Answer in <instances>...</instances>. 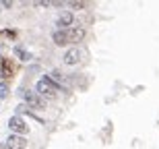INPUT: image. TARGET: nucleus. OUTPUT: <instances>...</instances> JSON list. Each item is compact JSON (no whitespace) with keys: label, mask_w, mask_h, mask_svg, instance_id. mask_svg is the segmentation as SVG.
<instances>
[{"label":"nucleus","mask_w":159,"mask_h":149,"mask_svg":"<svg viewBox=\"0 0 159 149\" xmlns=\"http://www.w3.org/2000/svg\"><path fill=\"white\" fill-rule=\"evenodd\" d=\"M8 95V85L6 83H0V100H4Z\"/></svg>","instance_id":"obj_11"},{"label":"nucleus","mask_w":159,"mask_h":149,"mask_svg":"<svg viewBox=\"0 0 159 149\" xmlns=\"http://www.w3.org/2000/svg\"><path fill=\"white\" fill-rule=\"evenodd\" d=\"M2 75H4V72H2V68H0V79H2Z\"/></svg>","instance_id":"obj_15"},{"label":"nucleus","mask_w":159,"mask_h":149,"mask_svg":"<svg viewBox=\"0 0 159 149\" xmlns=\"http://www.w3.org/2000/svg\"><path fill=\"white\" fill-rule=\"evenodd\" d=\"M8 128H11L12 135H21V137H25L29 133V124L23 120V116H17V114L8 118Z\"/></svg>","instance_id":"obj_2"},{"label":"nucleus","mask_w":159,"mask_h":149,"mask_svg":"<svg viewBox=\"0 0 159 149\" xmlns=\"http://www.w3.org/2000/svg\"><path fill=\"white\" fill-rule=\"evenodd\" d=\"M68 4H70L72 8H85L87 2H83V0H75V2H68Z\"/></svg>","instance_id":"obj_12"},{"label":"nucleus","mask_w":159,"mask_h":149,"mask_svg":"<svg viewBox=\"0 0 159 149\" xmlns=\"http://www.w3.org/2000/svg\"><path fill=\"white\" fill-rule=\"evenodd\" d=\"M23 100H25V104H27L29 108H33V110H43L46 104H48V101L37 93V91H31V89L23 93Z\"/></svg>","instance_id":"obj_3"},{"label":"nucleus","mask_w":159,"mask_h":149,"mask_svg":"<svg viewBox=\"0 0 159 149\" xmlns=\"http://www.w3.org/2000/svg\"><path fill=\"white\" fill-rule=\"evenodd\" d=\"M11 6H12L11 0H4V2H2V8H11Z\"/></svg>","instance_id":"obj_13"},{"label":"nucleus","mask_w":159,"mask_h":149,"mask_svg":"<svg viewBox=\"0 0 159 149\" xmlns=\"http://www.w3.org/2000/svg\"><path fill=\"white\" fill-rule=\"evenodd\" d=\"M64 64H68V66H75V64H79V60H81V50L79 48H70V50H66V54H64Z\"/></svg>","instance_id":"obj_7"},{"label":"nucleus","mask_w":159,"mask_h":149,"mask_svg":"<svg viewBox=\"0 0 159 149\" xmlns=\"http://www.w3.org/2000/svg\"><path fill=\"white\" fill-rule=\"evenodd\" d=\"M4 143L8 145L11 149H27V139L21 137V135H12V133H11V135L6 137Z\"/></svg>","instance_id":"obj_5"},{"label":"nucleus","mask_w":159,"mask_h":149,"mask_svg":"<svg viewBox=\"0 0 159 149\" xmlns=\"http://www.w3.org/2000/svg\"><path fill=\"white\" fill-rule=\"evenodd\" d=\"M0 149H11V147H8L6 143H0Z\"/></svg>","instance_id":"obj_14"},{"label":"nucleus","mask_w":159,"mask_h":149,"mask_svg":"<svg viewBox=\"0 0 159 149\" xmlns=\"http://www.w3.org/2000/svg\"><path fill=\"white\" fill-rule=\"evenodd\" d=\"M35 91H37V93H39V95L43 97L46 101H56L62 89H60V87L54 83L50 77H41L39 81L35 83Z\"/></svg>","instance_id":"obj_1"},{"label":"nucleus","mask_w":159,"mask_h":149,"mask_svg":"<svg viewBox=\"0 0 159 149\" xmlns=\"http://www.w3.org/2000/svg\"><path fill=\"white\" fill-rule=\"evenodd\" d=\"M12 52H15V56H17L19 60H23V62H27V60H31V54L27 52V50L23 48V46H15V48H12Z\"/></svg>","instance_id":"obj_9"},{"label":"nucleus","mask_w":159,"mask_h":149,"mask_svg":"<svg viewBox=\"0 0 159 149\" xmlns=\"http://www.w3.org/2000/svg\"><path fill=\"white\" fill-rule=\"evenodd\" d=\"M15 110H17V116H21V114H29L31 110H33V108H29V106H27V104L23 101V104H19V106L15 108Z\"/></svg>","instance_id":"obj_10"},{"label":"nucleus","mask_w":159,"mask_h":149,"mask_svg":"<svg viewBox=\"0 0 159 149\" xmlns=\"http://www.w3.org/2000/svg\"><path fill=\"white\" fill-rule=\"evenodd\" d=\"M72 23H75V15H72L70 11H64L56 19V27H58V29H70Z\"/></svg>","instance_id":"obj_4"},{"label":"nucleus","mask_w":159,"mask_h":149,"mask_svg":"<svg viewBox=\"0 0 159 149\" xmlns=\"http://www.w3.org/2000/svg\"><path fill=\"white\" fill-rule=\"evenodd\" d=\"M52 40L56 46H68V40H66V31L64 29H56L52 33Z\"/></svg>","instance_id":"obj_8"},{"label":"nucleus","mask_w":159,"mask_h":149,"mask_svg":"<svg viewBox=\"0 0 159 149\" xmlns=\"http://www.w3.org/2000/svg\"><path fill=\"white\" fill-rule=\"evenodd\" d=\"M66 31V40H68V44H79L85 37V29L83 27H75L72 25L70 29H64Z\"/></svg>","instance_id":"obj_6"}]
</instances>
